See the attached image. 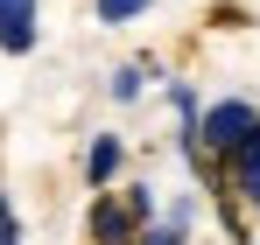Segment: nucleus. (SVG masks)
<instances>
[{"label": "nucleus", "mask_w": 260, "mask_h": 245, "mask_svg": "<svg viewBox=\"0 0 260 245\" xmlns=\"http://www.w3.org/2000/svg\"><path fill=\"white\" fill-rule=\"evenodd\" d=\"M253 133H260V105H246V98H218V105H204V112H197V140L211 147L218 161H232Z\"/></svg>", "instance_id": "f257e3e1"}, {"label": "nucleus", "mask_w": 260, "mask_h": 245, "mask_svg": "<svg viewBox=\"0 0 260 245\" xmlns=\"http://www.w3.org/2000/svg\"><path fill=\"white\" fill-rule=\"evenodd\" d=\"M148 231V210L134 203V196H91V245H141Z\"/></svg>", "instance_id": "f03ea898"}, {"label": "nucleus", "mask_w": 260, "mask_h": 245, "mask_svg": "<svg viewBox=\"0 0 260 245\" xmlns=\"http://www.w3.org/2000/svg\"><path fill=\"white\" fill-rule=\"evenodd\" d=\"M0 49L7 56L36 49V0H0Z\"/></svg>", "instance_id": "7ed1b4c3"}, {"label": "nucleus", "mask_w": 260, "mask_h": 245, "mask_svg": "<svg viewBox=\"0 0 260 245\" xmlns=\"http://www.w3.org/2000/svg\"><path fill=\"white\" fill-rule=\"evenodd\" d=\"M113 175H120V140H113V133H99V140H91V154H85V182H91V189H106Z\"/></svg>", "instance_id": "20e7f679"}, {"label": "nucleus", "mask_w": 260, "mask_h": 245, "mask_svg": "<svg viewBox=\"0 0 260 245\" xmlns=\"http://www.w3.org/2000/svg\"><path fill=\"white\" fill-rule=\"evenodd\" d=\"M232 189H239L246 203H260V133L239 147V154H232Z\"/></svg>", "instance_id": "39448f33"}, {"label": "nucleus", "mask_w": 260, "mask_h": 245, "mask_svg": "<svg viewBox=\"0 0 260 245\" xmlns=\"http://www.w3.org/2000/svg\"><path fill=\"white\" fill-rule=\"evenodd\" d=\"M141 77H155V63H127L113 77V98H141Z\"/></svg>", "instance_id": "423d86ee"}, {"label": "nucleus", "mask_w": 260, "mask_h": 245, "mask_svg": "<svg viewBox=\"0 0 260 245\" xmlns=\"http://www.w3.org/2000/svg\"><path fill=\"white\" fill-rule=\"evenodd\" d=\"M134 14H148V0H99V21H134Z\"/></svg>", "instance_id": "0eeeda50"}, {"label": "nucleus", "mask_w": 260, "mask_h": 245, "mask_svg": "<svg viewBox=\"0 0 260 245\" xmlns=\"http://www.w3.org/2000/svg\"><path fill=\"white\" fill-rule=\"evenodd\" d=\"M141 245H183V224H176V217H169V224H148Z\"/></svg>", "instance_id": "6e6552de"}, {"label": "nucleus", "mask_w": 260, "mask_h": 245, "mask_svg": "<svg viewBox=\"0 0 260 245\" xmlns=\"http://www.w3.org/2000/svg\"><path fill=\"white\" fill-rule=\"evenodd\" d=\"M0 245H21V224H14V203H7V189H0Z\"/></svg>", "instance_id": "1a4fd4ad"}]
</instances>
